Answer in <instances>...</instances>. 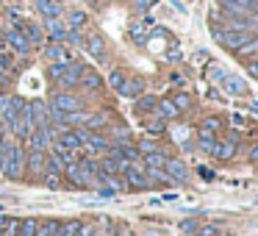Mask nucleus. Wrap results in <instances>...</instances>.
Wrapping results in <instances>:
<instances>
[{"mask_svg": "<svg viewBox=\"0 0 258 236\" xmlns=\"http://www.w3.org/2000/svg\"><path fill=\"white\" fill-rule=\"evenodd\" d=\"M25 156H28V150H25L20 142L6 139V150H3V167H0L3 178H9V181H23V178H25Z\"/></svg>", "mask_w": 258, "mask_h": 236, "instance_id": "f257e3e1", "label": "nucleus"}, {"mask_svg": "<svg viewBox=\"0 0 258 236\" xmlns=\"http://www.w3.org/2000/svg\"><path fill=\"white\" fill-rule=\"evenodd\" d=\"M50 108H56V111H61V114H70V111H84V97H78V95H73V92H53V97H50V103H47Z\"/></svg>", "mask_w": 258, "mask_h": 236, "instance_id": "f03ea898", "label": "nucleus"}, {"mask_svg": "<svg viewBox=\"0 0 258 236\" xmlns=\"http://www.w3.org/2000/svg\"><path fill=\"white\" fill-rule=\"evenodd\" d=\"M252 36H258L255 31H222V28H214V39L219 42L222 47L228 50H239L244 42H250Z\"/></svg>", "mask_w": 258, "mask_h": 236, "instance_id": "7ed1b4c3", "label": "nucleus"}, {"mask_svg": "<svg viewBox=\"0 0 258 236\" xmlns=\"http://www.w3.org/2000/svg\"><path fill=\"white\" fill-rule=\"evenodd\" d=\"M47 172V150H28L25 156V175L39 181Z\"/></svg>", "mask_w": 258, "mask_h": 236, "instance_id": "20e7f679", "label": "nucleus"}, {"mask_svg": "<svg viewBox=\"0 0 258 236\" xmlns=\"http://www.w3.org/2000/svg\"><path fill=\"white\" fill-rule=\"evenodd\" d=\"M56 136H58V131L53 128V125H47V128H34V134L28 136V147L31 150H50Z\"/></svg>", "mask_w": 258, "mask_h": 236, "instance_id": "39448f33", "label": "nucleus"}, {"mask_svg": "<svg viewBox=\"0 0 258 236\" xmlns=\"http://www.w3.org/2000/svg\"><path fill=\"white\" fill-rule=\"evenodd\" d=\"M164 172H167L175 184H186V181H189V167H186V161L178 158V156H167V161H164Z\"/></svg>", "mask_w": 258, "mask_h": 236, "instance_id": "423d86ee", "label": "nucleus"}, {"mask_svg": "<svg viewBox=\"0 0 258 236\" xmlns=\"http://www.w3.org/2000/svg\"><path fill=\"white\" fill-rule=\"evenodd\" d=\"M28 111H31V117H34L36 128H47V125H53V120H50V106H47V100H42V97H36V100H28Z\"/></svg>", "mask_w": 258, "mask_h": 236, "instance_id": "0eeeda50", "label": "nucleus"}, {"mask_svg": "<svg viewBox=\"0 0 258 236\" xmlns=\"http://www.w3.org/2000/svg\"><path fill=\"white\" fill-rule=\"evenodd\" d=\"M81 73H84V64H81V62H70L56 86H58L61 92H73L75 86H78V81H81Z\"/></svg>", "mask_w": 258, "mask_h": 236, "instance_id": "6e6552de", "label": "nucleus"}, {"mask_svg": "<svg viewBox=\"0 0 258 236\" xmlns=\"http://www.w3.org/2000/svg\"><path fill=\"white\" fill-rule=\"evenodd\" d=\"M3 42H6V45L12 47L14 53H20V56H28L31 47H34L28 39H25V34H23L20 28H9L6 34H3Z\"/></svg>", "mask_w": 258, "mask_h": 236, "instance_id": "1a4fd4ad", "label": "nucleus"}, {"mask_svg": "<svg viewBox=\"0 0 258 236\" xmlns=\"http://www.w3.org/2000/svg\"><path fill=\"white\" fill-rule=\"evenodd\" d=\"M117 95L136 100L139 95H145V78H139V75H125V81H122V86L117 89Z\"/></svg>", "mask_w": 258, "mask_h": 236, "instance_id": "9d476101", "label": "nucleus"}, {"mask_svg": "<svg viewBox=\"0 0 258 236\" xmlns=\"http://www.w3.org/2000/svg\"><path fill=\"white\" fill-rule=\"evenodd\" d=\"M122 178H125V184H128V189H134V192H145V189H150V181H147L145 169H134V167H128V169L122 172Z\"/></svg>", "mask_w": 258, "mask_h": 236, "instance_id": "9b49d317", "label": "nucleus"}, {"mask_svg": "<svg viewBox=\"0 0 258 236\" xmlns=\"http://www.w3.org/2000/svg\"><path fill=\"white\" fill-rule=\"evenodd\" d=\"M67 23H64L61 17H47L45 20V36L50 42H64V36H67Z\"/></svg>", "mask_w": 258, "mask_h": 236, "instance_id": "f8f14e48", "label": "nucleus"}, {"mask_svg": "<svg viewBox=\"0 0 258 236\" xmlns=\"http://www.w3.org/2000/svg\"><path fill=\"white\" fill-rule=\"evenodd\" d=\"M78 86H84L86 92H100L103 86H106V81H103V75L97 73V70H89V67H84V73H81V81H78Z\"/></svg>", "mask_w": 258, "mask_h": 236, "instance_id": "ddd939ff", "label": "nucleus"}, {"mask_svg": "<svg viewBox=\"0 0 258 236\" xmlns=\"http://www.w3.org/2000/svg\"><path fill=\"white\" fill-rule=\"evenodd\" d=\"M56 145L67 147V150H73V153H81V150H84V142H81V136H78V131H75V128L61 131V134L56 136Z\"/></svg>", "mask_w": 258, "mask_h": 236, "instance_id": "4468645a", "label": "nucleus"}, {"mask_svg": "<svg viewBox=\"0 0 258 236\" xmlns=\"http://www.w3.org/2000/svg\"><path fill=\"white\" fill-rule=\"evenodd\" d=\"M45 58H47V64H53V62H73V56H70V50L64 47V42H50V45L45 47Z\"/></svg>", "mask_w": 258, "mask_h": 236, "instance_id": "2eb2a0df", "label": "nucleus"}, {"mask_svg": "<svg viewBox=\"0 0 258 236\" xmlns=\"http://www.w3.org/2000/svg\"><path fill=\"white\" fill-rule=\"evenodd\" d=\"M84 50L89 56H97V58H106V39L100 34H92V36H84Z\"/></svg>", "mask_w": 258, "mask_h": 236, "instance_id": "dca6fc26", "label": "nucleus"}, {"mask_svg": "<svg viewBox=\"0 0 258 236\" xmlns=\"http://www.w3.org/2000/svg\"><path fill=\"white\" fill-rule=\"evenodd\" d=\"M61 178L67 181L73 189H86V184H84V175H81V167H78V161H73V164H67L64 167V172H61Z\"/></svg>", "mask_w": 258, "mask_h": 236, "instance_id": "f3484780", "label": "nucleus"}, {"mask_svg": "<svg viewBox=\"0 0 258 236\" xmlns=\"http://www.w3.org/2000/svg\"><path fill=\"white\" fill-rule=\"evenodd\" d=\"M217 145H219L217 134H211V131H203V128H197V147H200L203 153H208V156H214V153H217Z\"/></svg>", "mask_w": 258, "mask_h": 236, "instance_id": "a211bd4d", "label": "nucleus"}, {"mask_svg": "<svg viewBox=\"0 0 258 236\" xmlns=\"http://www.w3.org/2000/svg\"><path fill=\"white\" fill-rule=\"evenodd\" d=\"M145 175L150 181V186H161V189H169V186H178L172 178H169L164 169H153V167H145Z\"/></svg>", "mask_w": 258, "mask_h": 236, "instance_id": "6ab92c4d", "label": "nucleus"}, {"mask_svg": "<svg viewBox=\"0 0 258 236\" xmlns=\"http://www.w3.org/2000/svg\"><path fill=\"white\" fill-rule=\"evenodd\" d=\"M222 89L228 92V95H233V97L247 95V84L239 78V75H225V78H222Z\"/></svg>", "mask_w": 258, "mask_h": 236, "instance_id": "aec40b11", "label": "nucleus"}, {"mask_svg": "<svg viewBox=\"0 0 258 236\" xmlns=\"http://www.w3.org/2000/svg\"><path fill=\"white\" fill-rule=\"evenodd\" d=\"M36 12L47 20V17H61L64 9H61V3H58V0H36Z\"/></svg>", "mask_w": 258, "mask_h": 236, "instance_id": "412c9836", "label": "nucleus"}, {"mask_svg": "<svg viewBox=\"0 0 258 236\" xmlns=\"http://www.w3.org/2000/svg\"><path fill=\"white\" fill-rule=\"evenodd\" d=\"M17 28L25 34V39H28L31 45H42V42H45V31H42L36 23H20Z\"/></svg>", "mask_w": 258, "mask_h": 236, "instance_id": "4be33fe9", "label": "nucleus"}, {"mask_svg": "<svg viewBox=\"0 0 258 236\" xmlns=\"http://www.w3.org/2000/svg\"><path fill=\"white\" fill-rule=\"evenodd\" d=\"M156 114H161V120H178L180 117V111H178V106H175L169 97H158V106H156Z\"/></svg>", "mask_w": 258, "mask_h": 236, "instance_id": "5701e85b", "label": "nucleus"}, {"mask_svg": "<svg viewBox=\"0 0 258 236\" xmlns=\"http://www.w3.org/2000/svg\"><path fill=\"white\" fill-rule=\"evenodd\" d=\"M158 106V97L156 95H139L136 97V114L139 117H145V114H153Z\"/></svg>", "mask_w": 258, "mask_h": 236, "instance_id": "b1692460", "label": "nucleus"}, {"mask_svg": "<svg viewBox=\"0 0 258 236\" xmlns=\"http://www.w3.org/2000/svg\"><path fill=\"white\" fill-rule=\"evenodd\" d=\"M17 228H20V219L17 217H6V214H0V236H17Z\"/></svg>", "mask_w": 258, "mask_h": 236, "instance_id": "393cba45", "label": "nucleus"}, {"mask_svg": "<svg viewBox=\"0 0 258 236\" xmlns=\"http://www.w3.org/2000/svg\"><path fill=\"white\" fill-rule=\"evenodd\" d=\"M108 125V114H89V117H86V123L81 125V128H86V131H103Z\"/></svg>", "mask_w": 258, "mask_h": 236, "instance_id": "a878e982", "label": "nucleus"}, {"mask_svg": "<svg viewBox=\"0 0 258 236\" xmlns=\"http://www.w3.org/2000/svg\"><path fill=\"white\" fill-rule=\"evenodd\" d=\"M236 156V145L233 142H228V139H219V145H217V153H214V158H219V161H230V158Z\"/></svg>", "mask_w": 258, "mask_h": 236, "instance_id": "bb28decb", "label": "nucleus"}, {"mask_svg": "<svg viewBox=\"0 0 258 236\" xmlns=\"http://www.w3.org/2000/svg\"><path fill=\"white\" fill-rule=\"evenodd\" d=\"M86 23H89V14H86V12H81V9H75V12H70V14H67V28L81 31Z\"/></svg>", "mask_w": 258, "mask_h": 236, "instance_id": "cd10ccee", "label": "nucleus"}, {"mask_svg": "<svg viewBox=\"0 0 258 236\" xmlns=\"http://www.w3.org/2000/svg\"><path fill=\"white\" fill-rule=\"evenodd\" d=\"M236 56L241 58V62H247V58H252V56H258V36H252L250 42H244V45L239 47V50H233Z\"/></svg>", "mask_w": 258, "mask_h": 236, "instance_id": "c85d7f7f", "label": "nucleus"}, {"mask_svg": "<svg viewBox=\"0 0 258 236\" xmlns=\"http://www.w3.org/2000/svg\"><path fill=\"white\" fill-rule=\"evenodd\" d=\"M142 161H145V167H153V169H164V161H167V153H164V150L147 153V156H142Z\"/></svg>", "mask_w": 258, "mask_h": 236, "instance_id": "c756f323", "label": "nucleus"}, {"mask_svg": "<svg viewBox=\"0 0 258 236\" xmlns=\"http://www.w3.org/2000/svg\"><path fill=\"white\" fill-rule=\"evenodd\" d=\"M114 145H131L134 142V134H131L128 125H114Z\"/></svg>", "mask_w": 258, "mask_h": 236, "instance_id": "7c9ffc66", "label": "nucleus"}, {"mask_svg": "<svg viewBox=\"0 0 258 236\" xmlns=\"http://www.w3.org/2000/svg\"><path fill=\"white\" fill-rule=\"evenodd\" d=\"M78 228H81V219H64V222H58L56 236H75Z\"/></svg>", "mask_w": 258, "mask_h": 236, "instance_id": "2f4dec72", "label": "nucleus"}, {"mask_svg": "<svg viewBox=\"0 0 258 236\" xmlns=\"http://www.w3.org/2000/svg\"><path fill=\"white\" fill-rule=\"evenodd\" d=\"M39 181H42V184H45L50 192H58V189L64 186V178H61V172H45Z\"/></svg>", "mask_w": 258, "mask_h": 236, "instance_id": "473e14b6", "label": "nucleus"}, {"mask_svg": "<svg viewBox=\"0 0 258 236\" xmlns=\"http://www.w3.org/2000/svg\"><path fill=\"white\" fill-rule=\"evenodd\" d=\"M56 228H58V219H45V222H36L34 236H56Z\"/></svg>", "mask_w": 258, "mask_h": 236, "instance_id": "72a5a7b5", "label": "nucleus"}, {"mask_svg": "<svg viewBox=\"0 0 258 236\" xmlns=\"http://www.w3.org/2000/svg\"><path fill=\"white\" fill-rule=\"evenodd\" d=\"M70 62H53L47 64V81H53V84H58V78L64 75V70H67Z\"/></svg>", "mask_w": 258, "mask_h": 236, "instance_id": "f704fd0d", "label": "nucleus"}, {"mask_svg": "<svg viewBox=\"0 0 258 236\" xmlns=\"http://www.w3.org/2000/svg\"><path fill=\"white\" fill-rule=\"evenodd\" d=\"M169 100H172L175 106H178V111H189V108H191V97L186 95V92H175V95L169 97Z\"/></svg>", "mask_w": 258, "mask_h": 236, "instance_id": "c9c22d12", "label": "nucleus"}, {"mask_svg": "<svg viewBox=\"0 0 258 236\" xmlns=\"http://www.w3.org/2000/svg\"><path fill=\"white\" fill-rule=\"evenodd\" d=\"M36 222H39V219H34V217H28V219H20L17 236H34V230H36Z\"/></svg>", "mask_w": 258, "mask_h": 236, "instance_id": "e433bc0d", "label": "nucleus"}, {"mask_svg": "<svg viewBox=\"0 0 258 236\" xmlns=\"http://www.w3.org/2000/svg\"><path fill=\"white\" fill-rule=\"evenodd\" d=\"M122 81H125V70H117V67H114L111 73H108V86H111L114 92L122 86Z\"/></svg>", "mask_w": 258, "mask_h": 236, "instance_id": "4c0bfd02", "label": "nucleus"}, {"mask_svg": "<svg viewBox=\"0 0 258 236\" xmlns=\"http://www.w3.org/2000/svg\"><path fill=\"white\" fill-rule=\"evenodd\" d=\"M136 150H139L142 156H147V153H156V150H161V147H158V142H156V139H139Z\"/></svg>", "mask_w": 258, "mask_h": 236, "instance_id": "58836bf2", "label": "nucleus"}, {"mask_svg": "<svg viewBox=\"0 0 258 236\" xmlns=\"http://www.w3.org/2000/svg\"><path fill=\"white\" fill-rule=\"evenodd\" d=\"M169 134H172V142H175V145H186V142H189V128H180V125H175Z\"/></svg>", "mask_w": 258, "mask_h": 236, "instance_id": "ea45409f", "label": "nucleus"}, {"mask_svg": "<svg viewBox=\"0 0 258 236\" xmlns=\"http://www.w3.org/2000/svg\"><path fill=\"white\" fill-rule=\"evenodd\" d=\"M64 42H67V45H73V47H84V34H81V31H75V28H70L67 36H64Z\"/></svg>", "mask_w": 258, "mask_h": 236, "instance_id": "a19ab883", "label": "nucleus"}, {"mask_svg": "<svg viewBox=\"0 0 258 236\" xmlns=\"http://www.w3.org/2000/svg\"><path fill=\"white\" fill-rule=\"evenodd\" d=\"M147 131H150L153 136H158V134H164V131H167V120H150V123H147Z\"/></svg>", "mask_w": 258, "mask_h": 236, "instance_id": "79ce46f5", "label": "nucleus"}, {"mask_svg": "<svg viewBox=\"0 0 258 236\" xmlns=\"http://www.w3.org/2000/svg\"><path fill=\"white\" fill-rule=\"evenodd\" d=\"M131 39H134L136 45H145V42H147V36H145V31H142V25H139V23L131 25Z\"/></svg>", "mask_w": 258, "mask_h": 236, "instance_id": "37998d69", "label": "nucleus"}, {"mask_svg": "<svg viewBox=\"0 0 258 236\" xmlns=\"http://www.w3.org/2000/svg\"><path fill=\"white\" fill-rule=\"evenodd\" d=\"M200 128H203V131H211V134H217V131L222 128V123H219L217 117H206V120L200 123Z\"/></svg>", "mask_w": 258, "mask_h": 236, "instance_id": "c03bdc74", "label": "nucleus"}, {"mask_svg": "<svg viewBox=\"0 0 258 236\" xmlns=\"http://www.w3.org/2000/svg\"><path fill=\"white\" fill-rule=\"evenodd\" d=\"M225 75H228V73H225L222 67H217V64H211V67H208V78H211L214 84H222Z\"/></svg>", "mask_w": 258, "mask_h": 236, "instance_id": "a18cd8bd", "label": "nucleus"}, {"mask_svg": "<svg viewBox=\"0 0 258 236\" xmlns=\"http://www.w3.org/2000/svg\"><path fill=\"white\" fill-rule=\"evenodd\" d=\"M180 230H183L186 236H191V233H197V219H180V225H178Z\"/></svg>", "mask_w": 258, "mask_h": 236, "instance_id": "49530a36", "label": "nucleus"}, {"mask_svg": "<svg viewBox=\"0 0 258 236\" xmlns=\"http://www.w3.org/2000/svg\"><path fill=\"white\" fill-rule=\"evenodd\" d=\"M244 67H247V73H250V78H258V56L247 58V62H244Z\"/></svg>", "mask_w": 258, "mask_h": 236, "instance_id": "de8ad7c7", "label": "nucleus"}, {"mask_svg": "<svg viewBox=\"0 0 258 236\" xmlns=\"http://www.w3.org/2000/svg\"><path fill=\"white\" fill-rule=\"evenodd\" d=\"M92 233H95V225L81 222V228H78V233H75V236H92Z\"/></svg>", "mask_w": 258, "mask_h": 236, "instance_id": "09e8293b", "label": "nucleus"}, {"mask_svg": "<svg viewBox=\"0 0 258 236\" xmlns=\"http://www.w3.org/2000/svg\"><path fill=\"white\" fill-rule=\"evenodd\" d=\"M247 161H252V164H258V145H252L250 150H247Z\"/></svg>", "mask_w": 258, "mask_h": 236, "instance_id": "8fccbe9b", "label": "nucleus"}, {"mask_svg": "<svg viewBox=\"0 0 258 236\" xmlns=\"http://www.w3.org/2000/svg\"><path fill=\"white\" fill-rule=\"evenodd\" d=\"M3 150H6V136L0 134V167H3ZM0 178H3V172H0Z\"/></svg>", "mask_w": 258, "mask_h": 236, "instance_id": "3c124183", "label": "nucleus"}, {"mask_svg": "<svg viewBox=\"0 0 258 236\" xmlns=\"http://www.w3.org/2000/svg\"><path fill=\"white\" fill-rule=\"evenodd\" d=\"M150 6H153V0H136V9H142V12H147Z\"/></svg>", "mask_w": 258, "mask_h": 236, "instance_id": "603ef678", "label": "nucleus"}, {"mask_svg": "<svg viewBox=\"0 0 258 236\" xmlns=\"http://www.w3.org/2000/svg\"><path fill=\"white\" fill-rule=\"evenodd\" d=\"M197 172H200V178H206V181H214V172H211V169L200 167V169H197Z\"/></svg>", "mask_w": 258, "mask_h": 236, "instance_id": "864d4df0", "label": "nucleus"}, {"mask_svg": "<svg viewBox=\"0 0 258 236\" xmlns=\"http://www.w3.org/2000/svg\"><path fill=\"white\" fill-rule=\"evenodd\" d=\"M6 103H9V95H0V117H3V111H6Z\"/></svg>", "mask_w": 258, "mask_h": 236, "instance_id": "5fc2aeb1", "label": "nucleus"}, {"mask_svg": "<svg viewBox=\"0 0 258 236\" xmlns=\"http://www.w3.org/2000/svg\"><path fill=\"white\" fill-rule=\"evenodd\" d=\"M172 84H178V86H186V78H183V75H178V73H175V75H172Z\"/></svg>", "mask_w": 258, "mask_h": 236, "instance_id": "6e6d98bb", "label": "nucleus"}, {"mask_svg": "<svg viewBox=\"0 0 258 236\" xmlns=\"http://www.w3.org/2000/svg\"><path fill=\"white\" fill-rule=\"evenodd\" d=\"M167 58H169V62H178L180 53H178V50H169V53H167Z\"/></svg>", "mask_w": 258, "mask_h": 236, "instance_id": "4d7b16f0", "label": "nucleus"}, {"mask_svg": "<svg viewBox=\"0 0 258 236\" xmlns=\"http://www.w3.org/2000/svg\"><path fill=\"white\" fill-rule=\"evenodd\" d=\"M6 73H9V67H6V64H0V81L6 78Z\"/></svg>", "mask_w": 258, "mask_h": 236, "instance_id": "13d9d810", "label": "nucleus"}, {"mask_svg": "<svg viewBox=\"0 0 258 236\" xmlns=\"http://www.w3.org/2000/svg\"><path fill=\"white\" fill-rule=\"evenodd\" d=\"M3 47H6V42H3V34H0V50H3Z\"/></svg>", "mask_w": 258, "mask_h": 236, "instance_id": "bf43d9fd", "label": "nucleus"}, {"mask_svg": "<svg viewBox=\"0 0 258 236\" xmlns=\"http://www.w3.org/2000/svg\"><path fill=\"white\" fill-rule=\"evenodd\" d=\"M3 208H6V206H3V203H0V211H3Z\"/></svg>", "mask_w": 258, "mask_h": 236, "instance_id": "052dcab7", "label": "nucleus"}, {"mask_svg": "<svg viewBox=\"0 0 258 236\" xmlns=\"http://www.w3.org/2000/svg\"><path fill=\"white\" fill-rule=\"evenodd\" d=\"M191 236H200V233H191Z\"/></svg>", "mask_w": 258, "mask_h": 236, "instance_id": "680f3d73", "label": "nucleus"}, {"mask_svg": "<svg viewBox=\"0 0 258 236\" xmlns=\"http://www.w3.org/2000/svg\"><path fill=\"white\" fill-rule=\"evenodd\" d=\"M0 86H3V81H0Z\"/></svg>", "mask_w": 258, "mask_h": 236, "instance_id": "e2e57ef3", "label": "nucleus"}, {"mask_svg": "<svg viewBox=\"0 0 258 236\" xmlns=\"http://www.w3.org/2000/svg\"><path fill=\"white\" fill-rule=\"evenodd\" d=\"M255 206H258V203H255Z\"/></svg>", "mask_w": 258, "mask_h": 236, "instance_id": "0e129e2a", "label": "nucleus"}]
</instances>
